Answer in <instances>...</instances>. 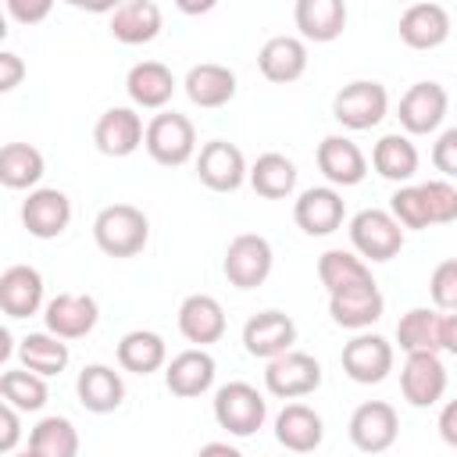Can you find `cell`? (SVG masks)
Wrapping results in <instances>:
<instances>
[{"instance_id":"obj_34","label":"cell","mask_w":457,"mask_h":457,"mask_svg":"<svg viewBox=\"0 0 457 457\" xmlns=\"http://www.w3.org/2000/svg\"><path fill=\"white\" fill-rule=\"evenodd\" d=\"M250 186L264 200H286L296 189V164L286 154L268 150L250 164Z\"/></svg>"},{"instance_id":"obj_48","label":"cell","mask_w":457,"mask_h":457,"mask_svg":"<svg viewBox=\"0 0 457 457\" xmlns=\"http://www.w3.org/2000/svg\"><path fill=\"white\" fill-rule=\"evenodd\" d=\"M439 350L457 357V311L439 318Z\"/></svg>"},{"instance_id":"obj_43","label":"cell","mask_w":457,"mask_h":457,"mask_svg":"<svg viewBox=\"0 0 457 457\" xmlns=\"http://www.w3.org/2000/svg\"><path fill=\"white\" fill-rule=\"evenodd\" d=\"M432 164L446 179H457V125L446 129V132H439V139L432 143Z\"/></svg>"},{"instance_id":"obj_11","label":"cell","mask_w":457,"mask_h":457,"mask_svg":"<svg viewBox=\"0 0 457 457\" xmlns=\"http://www.w3.org/2000/svg\"><path fill=\"white\" fill-rule=\"evenodd\" d=\"M446 107H450V96L439 82H414L403 96H400V107H396V118L403 125L407 136H428L443 125L446 118Z\"/></svg>"},{"instance_id":"obj_47","label":"cell","mask_w":457,"mask_h":457,"mask_svg":"<svg viewBox=\"0 0 457 457\" xmlns=\"http://www.w3.org/2000/svg\"><path fill=\"white\" fill-rule=\"evenodd\" d=\"M436 428H439V439H443L446 446L457 450V400H446V403H443Z\"/></svg>"},{"instance_id":"obj_33","label":"cell","mask_w":457,"mask_h":457,"mask_svg":"<svg viewBox=\"0 0 457 457\" xmlns=\"http://www.w3.org/2000/svg\"><path fill=\"white\" fill-rule=\"evenodd\" d=\"M118 364L132 375H154L168 368V346L150 328H132L118 339Z\"/></svg>"},{"instance_id":"obj_42","label":"cell","mask_w":457,"mask_h":457,"mask_svg":"<svg viewBox=\"0 0 457 457\" xmlns=\"http://www.w3.org/2000/svg\"><path fill=\"white\" fill-rule=\"evenodd\" d=\"M428 293H432L436 311H450V314L457 311V257H446L432 268Z\"/></svg>"},{"instance_id":"obj_35","label":"cell","mask_w":457,"mask_h":457,"mask_svg":"<svg viewBox=\"0 0 457 457\" xmlns=\"http://www.w3.org/2000/svg\"><path fill=\"white\" fill-rule=\"evenodd\" d=\"M18 361H21V368H29V371L46 378V375H61L68 368L71 353H68L64 339L50 336V332H29L18 343Z\"/></svg>"},{"instance_id":"obj_7","label":"cell","mask_w":457,"mask_h":457,"mask_svg":"<svg viewBox=\"0 0 457 457\" xmlns=\"http://www.w3.org/2000/svg\"><path fill=\"white\" fill-rule=\"evenodd\" d=\"M196 175L214 193H236L243 182H250L246 157L228 139H211V143L200 146V154H196Z\"/></svg>"},{"instance_id":"obj_29","label":"cell","mask_w":457,"mask_h":457,"mask_svg":"<svg viewBox=\"0 0 457 457\" xmlns=\"http://www.w3.org/2000/svg\"><path fill=\"white\" fill-rule=\"evenodd\" d=\"M293 21L303 39L311 43H332L346 29V4L343 0H296Z\"/></svg>"},{"instance_id":"obj_37","label":"cell","mask_w":457,"mask_h":457,"mask_svg":"<svg viewBox=\"0 0 457 457\" xmlns=\"http://www.w3.org/2000/svg\"><path fill=\"white\" fill-rule=\"evenodd\" d=\"M439 311L436 307H411L396 321V343L403 353H439Z\"/></svg>"},{"instance_id":"obj_5","label":"cell","mask_w":457,"mask_h":457,"mask_svg":"<svg viewBox=\"0 0 457 457\" xmlns=\"http://www.w3.org/2000/svg\"><path fill=\"white\" fill-rule=\"evenodd\" d=\"M146 154L164 164V168H179L196 154V129L186 114L179 111H161L146 121V139H143Z\"/></svg>"},{"instance_id":"obj_28","label":"cell","mask_w":457,"mask_h":457,"mask_svg":"<svg viewBox=\"0 0 457 457\" xmlns=\"http://www.w3.org/2000/svg\"><path fill=\"white\" fill-rule=\"evenodd\" d=\"M189 104L196 107H225L232 96H236V71L225 68V64H214V61H204V64H193L186 71V82H182Z\"/></svg>"},{"instance_id":"obj_26","label":"cell","mask_w":457,"mask_h":457,"mask_svg":"<svg viewBox=\"0 0 457 457\" xmlns=\"http://www.w3.org/2000/svg\"><path fill=\"white\" fill-rule=\"evenodd\" d=\"M125 93L136 107H146V111H161L171 96H175V75L168 64L161 61H139L129 68L125 75Z\"/></svg>"},{"instance_id":"obj_49","label":"cell","mask_w":457,"mask_h":457,"mask_svg":"<svg viewBox=\"0 0 457 457\" xmlns=\"http://www.w3.org/2000/svg\"><path fill=\"white\" fill-rule=\"evenodd\" d=\"M196 457H243V453L236 446H228V443H207V446L196 450Z\"/></svg>"},{"instance_id":"obj_16","label":"cell","mask_w":457,"mask_h":457,"mask_svg":"<svg viewBox=\"0 0 457 457\" xmlns=\"http://www.w3.org/2000/svg\"><path fill=\"white\" fill-rule=\"evenodd\" d=\"M214 375H218V364L214 357L204 350V346H189L182 353H175L164 368V386L171 396L179 400H193V396H204L211 386H214Z\"/></svg>"},{"instance_id":"obj_4","label":"cell","mask_w":457,"mask_h":457,"mask_svg":"<svg viewBox=\"0 0 457 457\" xmlns=\"http://www.w3.org/2000/svg\"><path fill=\"white\" fill-rule=\"evenodd\" d=\"M268 418V400L257 393V386L250 382H225L214 393V421L228 432V436H253Z\"/></svg>"},{"instance_id":"obj_9","label":"cell","mask_w":457,"mask_h":457,"mask_svg":"<svg viewBox=\"0 0 457 457\" xmlns=\"http://www.w3.org/2000/svg\"><path fill=\"white\" fill-rule=\"evenodd\" d=\"M343 371L357 382V386H375L393 371V343L378 332H357L346 346H343Z\"/></svg>"},{"instance_id":"obj_50","label":"cell","mask_w":457,"mask_h":457,"mask_svg":"<svg viewBox=\"0 0 457 457\" xmlns=\"http://www.w3.org/2000/svg\"><path fill=\"white\" fill-rule=\"evenodd\" d=\"M11 457H36V453H32V450H25V453H11Z\"/></svg>"},{"instance_id":"obj_41","label":"cell","mask_w":457,"mask_h":457,"mask_svg":"<svg viewBox=\"0 0 457 457\" xmlns=\"http://www.w3.org/2000/svg\"><path fill=\"white\" fill-rule=\"evenodd\" d=\"M418 186H421V196H425V207H428V221L432 225L457 221V189L446 179H428V182H418Z\"/></svg>"},{"instance_id":"obj_19","label":"cell","mask_w":457,"mask_h":457,"mask_svg":"<svg viewBox=\"0 0 457 457\" xmlns=\"http://www.w3.org/2000/svg\"><path fill=\"white\" fill-rule=\"evenodd\" d=\"M71 221V200L61 189H32L21 204V225L36 239H57Z\"/></svg>"},{"instance_id":"obj_14","label":"cell","mask_w":457,"mask_h":457,"mask_svg":"<svg viewBox=\"0 0 457 457\" xmlns=\"http://www.w3.org/2000/svg\"><path fill=\"white\" fill-rule=\"evenodd\" d=\"M346 218V204L336 186H311L293 200V221L307 236H332Z\"/></svg>"},{"instance_id":"obj_25","label":"cell","mask_w":457,"mask_h":457,"mask_svg":"<svg viewBox=\"0 0 457 457\" xmlns=\"http://www.w3.org/2000/svg\"><path fill=\"white\" fill-rule=\"evenodd\" d=\"M257 68L275 86L296 82L307 71V46H303V39L300 36H271L261 46V54H257Z\"/></svg>"},{"instance_id":"obj_17","label":"cell","mask_w":457,"mask_h":457,"mask_svg":"<svg viewBox=\"0 0 457 457\" xmlns=\"http://www.w3.org/2000/svg\"><path fill=\"white\" fill-rule=\"evenodd\" d=\"M400 393L411 407H432L446 393V368L439 353H407L400 368Z\"/></svg>"},{"instance_id":"obj_10","label":"cell","mask_w":457,"mask_h":457,"mask_svg":"<svg viewBox=\"0 0 457 457\" xmlns=\"http://www.w3.org/2000/svg\"><path fill=\"white\" fill-rule=\"evenodd\" d=\"M350 443L364 453H386L396 436H400V418H396V407L386 403V400H364L353 414H350Z\"/></svg>"},{"instance_id":"obj_27","label":"cell","mask_w":457,"mask_h":457,"mask_svg":"<svg viewBox=\"0 0 457 457\" xmlns=\"http://www.w3.org/2000/svg\"><path fill=\"white\" fill-rule=\"evenodd\" d=\"M75 393H79V403L89 414H111L125 400V382L107 364H86L75 378Z\"/></svg>"},{"instance_id":"obj_1","label":"cell","mask_w":457,"mask_h":457,"mask_svg":"<svg viewBox=\"0 0 457 457\" xmlns=\"http://www.w3.org/2000/svg\"><path fill=\"white\" fill-rule=\"evenodd\" d=\"M93 239L107 257H136L150 239V221L132 204H107L93 218Z\"/></svg>"},{"instance_id":"obj_31","label":"cell","mask_w":457,"mask_h":457,"mask_svg":"<svg viewBox=\"0 0 457 457\" xmlns=\"http://www.w3.org/2000/svg\"><path fill=\"white\" fill-rule=\"evenodd\" d=\"M418 146L411 143V136H403V132H389V136H382L378 143H375V150H371V168L382 175V179H389V182H400V186H407L414 175H418Z\"/></svg>"},{"instance_id":"obj_6","label":"cell","mask_w":457,"mask_h":457,"mask_svg":"<svg viewBox=\"0 0 457 457\" xmlns=\"http://www.w3.org/2000/svg\"><path fill=\"white\" fill-rule=\"evenodd\" d=\"M275 264V250L261 232H239L228 246H225V261L221 271L236 289H257Z\"/></svg>"},{"instance_id":"obj_23","label":"cell","mask_w":457,"mask_h":457,"mask_svg":"<svg viewBox=\"0 0 457 457\" xmlns=\"http://www.w3.org/2000/svg\"><path fill=\"white\" fill-rule=\"evenodd\" d=\"M275 439L289 453H314L325 439V421L307 403H286L275 418Z\"/></svg>"},{"instance_id":"obj_38","label":"cell","mask_w":457,"mask_h":457,"mask_svg":"<svg viewBox=\"0 0 457 457\" xmlns=\"http://www.w3.org/2000/svg\"><path fill=\"white\" fill-rule=\"evenodd\" d=\"M29 450L36 457H79V428L68 418L50 414L29 432Z\"/></svg>"},{"instance_id":"obj_39","label":"cell","mask_w":457,"mask_h":457,"mask_svg":"<svg viewBox=\"0 0 457 457\" xmlns=\"http://www.w3.org/2000/svg\"><path fill=\"white\" fill-rule=\"evenodd\" d=\"M0 396H4V403L18 407V411H39L50 393H46L43 375H36L29 368H11L0 375Z\"/></svg>"},{"instance_id":"obj_21","label":"cell","mask_w":457,"mask_h":457,"mask_svg":"<svg viewBox=\"0 0 457 457\" xmlns=\"http://www.w3.org/2000/svg\"><path fill=\"white\" fill-rule=\"evenodd\" d=\"M0 307L7 318H32L43 307V275L32 264H11L0 275Z\"/></svg>"},{"instance_id":"obj_18","label":"cell","mask_w":457,"mask_h":457,"mask_svg":"<svg viewBox=\"0 0 457 457\" xmlns=\"http://www.w3.org/2000/svg\"><path fill=\"white\" fill-rule=\"evenodd\" d=\"M314 161H318V171L328 179V186H357L368 175L364 150L346 136H325L318 143Z\"/></svg>"},{"instance_id":"obj_20","label":"cell","mask_w":457,"mask_h":457,"mask_svg":"<svg viewBox=\"0 0 457 457\" xmlns=\"http://www.w3.org/2000/svg\"><path fill=\"white\" fill-rule=\"evenodd\" d=\"M400 39L411 50H436L450 39V14L443 4L421 0L400 14Z\"/></svg>"},{"instance_id":"obj_45","label":"cell","mask_w":457,"mask_h":457,"mask_svg":"<svg viewBox=\"0 0 457 457\" xmlns=\"http://www.w3.org/2000/svg\"><path fill=\"white\" fill-rule=\"evenodd\" d=\"M50 0H36V4H25V0H7V14L14 18V21H21V25H36V21H43L46 14H50Z\"/></svg>"},{"instance_id":"obj_15","label":"cell","mask_w":457,"mask_h":457,"mask_svg":"<svg viewBox=\"0 0 457 457\" xmlns=\"http://www.w3.org/2000/svg\"><path fill=\"white\" fill-rule=\"evenodd\" d=\"M146 125L132 107H107L93 125V143L104 157H129L143 146Z\"/></svg>"},{"instance_id":"obj_40","label":"cell","mask_w":457,"mask_h":457,"mask_svg":"<svg viewBox=\"0 0 457 457\" xmlns=\"http://www.w3.org/2000/svg\"><path fill=\"white\" fill-rule=\"evenodd\" d=\"M389 214L403 225V228H428V207H425V196H421V186H400L393 196H389Z\"/></svg>"},{"instance_id":"obj_8","label":"cell","mask_w":457,"mask_h":457,"mask_svg":"<svg viewBox=\"0 0 457 457\" xmlns=\"http://www.w3.org/2000/svg\"><path fill=\"white\" fill-rule=\"evenodd\" d=\"M318 386H321V364L311 353L289 350V353L268 361V368H264V389L278 400L311 396Z\"/></svg>"},{"instance_id":"obj_13","label":"cell","mask_w":457,"mask_h":457,"mask_svg":"<svg viewBox=\"0 0 457 457\" xmlns=\"http://www.w3.org/2000/svg\"><path fill=\"white\" fill-rule=\"evenodd\" d=\"M293 343H296V321L282 311H257L243 325V346L250 357L275 361V357L289 353Z\"/></svg>"},{"instance_id":"obj_3","label":"cell","mask_w":457,"mask_h":457,"mask_svg":"<svg viewBox=\"0 0 457 457\" xmlns=\"http://www.w3.org/2000/svg\"><path fill=\"white\" fill-rule=\"evenodd\" d=\"M350 243L353 253L364 261H393L403 250V225L382 211V207H364L350 218Z\"/></svg>"},{"instance_id":"obj_32","label":"cell","mask_w":457,"mask_h":457,"mask_svg":"<svg viewBox=\"0 0 457 457\" xmlns=\"http://www.w3.org/2000/svg\"><path fill=\"white\" fill-rule=\"evenodd\" d=\"M386 311V296L378 293V286L357 289V293H343V296H328V314L339 328L350 332H364L371 328Z\"/></svg>"},{"instance_id":"obj_22","label":"cell","mask_w":457,"mask_h":457,"mask_svg":"<svg viewBox=\"0 0 457 457\" xmlns=\"http://www.w3.org/2000/svg\"><path fill=\"white\" fill-rule=\"evenodd\" d=\"M179 332L193 346H211L225 336V311L211 293H193L179 303Z\"/></svg>"},{"instance_id":"obj_2","label":"cell","mask_w":457,"mask_h":457,"mask_svg":"<svg viewBox=\"0 0 457 457\" xmlns=\"http://www.w3.org/2000/svg\"><path fill=\"white\" fill-rule=\"evenodd\" d=\"M386 114H389V93L375 79H353L332 96V118L350 132L375 129Z\"/></svg>"},{"instance_id":"obj_24","label":"cell","mask_w":457,"mask_h":457,"mask_svg":"<svg viewBox=\"0 0 457 457\" xmlns=\"http://www.w3.org/2000/svg\"><path fill=\"white\" fill-rule=\"evenodd\" d=\"M318 278L328 289V296H343V293H357V289L378 286L371 278L368 261L357 257L353 250H325L318 257Z\"/></svg>"},{"instance_id":"obj_36","label":"cell","mask_w":457,"mask_h":457,"mask_svg":"<svg viewBox=\"0 0 457 457\" xmlns=\"http://www.w3.org/2000/svg\"><path fill=\"white\" fill-rule=\"evenodd\" d=\"M43 171H46V161L32 143H7L0 150V182L7 189L32 193V186L43 179Z\"/></svg>"},{"instance_id":"obj_12","label":"cell","mask_w":457,"mask_h":457,"mask_svg":"<svg viewBox=\"0 0 457 457\" xmlns=\"http://www.w3.org/2000/svg\"><path fill=\"white\" fill-rule=\"evenodd\" d=\"M43 321H46V332L57 339H82L96 328L100 307L89 293H57L54 300H46Z\"/></svg>"},{"instance_id":"obj_30","label":"cell","mask_w":457,"mask_h":457,"mask_svg":"<svg viewBox=\"0 0 457 457\" xmlns=\"http://www.w3.org/2000/svg\"><path fill=\"white\" fill-rule=\"evenodd\" d=\"M161 7L154 0H125L111 11V36L125 46H139L157 39L161 32Z\"/></svg>"},{"instance_id":"obj_46","label":"cell","mask_w":457,"mask_h":457,"mask_svg":"<svg viewBox=\"0 0 457 457\" xmlns=\"http://www.w3.org/2000/svg\"><path fill=\"white\" fill-rule=\"evenodd\" d=\"M21 75H25L21 57H18V54H11V50H4V54H0V89H4V93H11V89L21 82Z\"/></svg>"},{"instance_id":"obj_44","label":"cell","mask_w":457,"mask_h":457,"mask_svg":"<svg viewBox=\"0 0 457 457\" xmlns=\"http://www.w3.org/2000/svg\"><path fill=\"white\" fill-rule=\"evenodd\" d=\"M18 436H21V421H18V407L11 403H0V453H14L18 446Z\"/></svg>"}]
</instances>
